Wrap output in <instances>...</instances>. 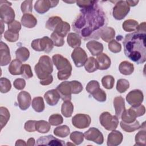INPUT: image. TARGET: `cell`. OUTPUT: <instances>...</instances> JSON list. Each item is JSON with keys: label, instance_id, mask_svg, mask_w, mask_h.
Segmentation results:
<instances>
[{"label": "cell", "instance_id": "ffe728a7", "mask_svg": "<svg viewBox=\"0 0 146 146\" xmlns=\"http://www.w3.org/2000/svg\"><path fill=\"white\" fill-rule=\"evenodd\" d=\"M86 47L93 56H98L103 51V44L96 40L89 41L87 43Z\"/></svg>", "mask_w": 146, "mask_h": 146}, {"label": "cell", "instance_id": "60d3db41", "mask_svg": "<svg viewBox=\"0 0 146 146\" xmlns=\"http://www.w3.org/2000/svg\"><path fill=\"white\" fill-rule=\"evenodd\" d=\"M129 87V82L125 79H120L117 80L116 84V90L120 93L125 92Z\"/></svg>", "mask_w": 146, "mask_h": 146}, {"label": "cell", "instance_id": "277c9868", "mask_svg": "<svg viewBox=\"0 0 146 146\" xmlns=\"http://www.w3.org/2000/svg\"><path fill=\"white\" fill-rule=\"evenodd\" d=\"M34 70L40 80L50 75L53 71V64L50 58L47 55L40 56Z\"/></svg>", "mask_w": 146, "mask_h": 146}, {"label": "cell", "instance_id": "30bf717a", "mask_svg": "<svg viewBox=\"0 0 146 146\" xmlns=\"http://www.w3.org/2000/svg\"><path fill=\"white\" fill-rule=\"evenodd\" d=\"M71 58L76 67H80L84 65L87 60V55L86 51L81 47L75 48L72 54Z\"/></svg>", "mask_w": 146, "mask_h": 146}, {"label": "cell", "instance_id": "8d00e7d4", "mask_svg": "<svg viewBox=\"0 0 146 146\" xmlns=\"http://www.w3.org/2000/svg\"><path fill=\"white\" fill-rule=\"evenodd\" d=\"M138 25V22L136 21L133 19H127L123 23L122 27L124 31L127 32H132L136 30Z\"/></svg>", "mask_w": 146, "mask_h": 146}, {"label": "cell", "instance_id": "d4e9b609", "mask_svg": "<svg viewBox=\"0 0 146 146\" xmlns=\"http://www.w3.org/2000/svg\"><path fill=\"white\" fill-rule=\"evenodd\" d=\"M115 36V30L111 27H106L100 33V38L106 42H110L113 39Z\"/></svg>", "mask_w": 146, "mask_h": 146}, {"label": "cell", "instance_id": "6da1fadb", "mask_svg": "<svg viewBox=\"0 0 146 146\" xmlns=\"http://www.w3.org/2000/svg\"><path fill=\"white\" fill-rule=\"evenodd\" d=\"M98 3L96 1L93 5L81 9L72 23L74 31L85 40L99 39L101 31L108 24L107 17Z\"/></svg>", "mask_w": 146, "mask_h": 146}, {"label": "cell", "instance_id": "003e7915", "mask_svg": "<svg viewBox=\"0 0 146 146\" xmlns=\"http://www.w3.org/2000/svg\"><path fill=\"white\" fill-rule=\"evenodd\" d=\"M69 144H70V145H74V144H71V143H67V145H69Z\"/></svg>", "mask_w": 146, "mask_h": 146}, {"label": "cell", "instance_id": "f546056e", "mask_svg": "<svg viewBox=\"0 0 146 146\" xmlns=\"http://www.w3.org/2000/svg\"><path fill=\"white\" fill-rule=\"evenodd\" d=\"M74 111V105L70 101H64L61 107L62 114L66 117H70L72 116Z\"/></svg>", "mask_w": 146, "mask_h": 146}, {"label": "cell", "instance_id": "4dcf8cb0", "mask_svg": "<svg viewBox=\"0 0 146 146\" xmlns=\"http://www.w3.org/2000/svg\"><path fill=\"white\" fill-rule=\"evenodd\" d=\"M16 58L22 62H26L30 56V52L29 50L25 47L18 48L15 51Z\"/></svg>", "mask_w": 146, "mask_h": 146}, {"label": "cell", "instance_id": "bcb514c9", "mask_svg": "<svg viewBox=\"0 0 146 146\" xmlns=\"http://www.w3.org/2000/svg\"><path fill=\"white\" fill-rule=\"evenodd\" d=\"M48 121L51 125L56 126L63 123V117L58 113L51 115L48 119Z\"/></svg>", "mask_w": 146, "mask_h": 146}, {"label": "cell", "instance_id": "8fae6325", "mask_svg": "<svg viewBox=\"0 0 146 146\" xmlns=\"http://www.w3.org/2000/svg\"><path fill=\"white\" fill-rule=\"evenodd\" d=\"M58 3L59 1L39 0L35 2L34 9L38 13L43 14L48 11L50 8L55 7Z\"/></svg>", "mask_w": 146, "mask_h": 146}, {"label": "cell", "instance_id": "836d02e7", "mask_svg": "<svg viewBox=\"0 0 146 146\" xmlns=\"http://www.w3.org/2000/svg\"><path fill=\"white\" fill-rule=\"evenodd\" d=\"M10 119V112L9 110L4 107H0V123L1 128H2L6 125Z\"/></svg>", "mask_w": 146, "mask_h": 146}, {"label": "cell", "instance_id": "5b68a950", "mask_svg": "<svg viewBox=\"0 0 146 146\" xmlns=\"http://www.w3.org/2000/svg\"><path fill=\"white\" fill-rule=\"evenodd\" d=\"M0 17L1 21L3 22L9 24L14 21L15 12L10 7L11 3L6 1H0Z\"/></svg>", "mask_w": 146, "mask_h": 146}, {"label": "cell", "instance_id": "9a60e30c", "mask_svg": "<svg viewBox=\"0 0 146 146\" xmlns=\"http://www.w3.org/2000/svg\"><path fill=\"white\" fill-rule=\"evenodd\" d=\"M56 90L60 94L61 99L63 101H70L71 99V87L70 82L65 81L59 84Z\"/></svg>", "mask_w": 146, "mask_h": 146}, {"label": "cell", "instance_id": "484cf974", "mask_svg": "<svg viewBox=\"0 0 146 146\" xmlns=\"http://www.w3.org/2000/svg\"><path fill=\"white\" fill-rule=\"evenodd\" d=\"M67 41L68 45L72 48L79 47L81 44V38L76 33H70L68 34Z\"/></svg>", "mask_w": 146, "mask_h": 146}, {"label": "cell", "instance_id": "d6986e66", "mask_svg": "<svg viewBox=\"0 0 146 146\" xmlns=\"http://www.w3.org/2000/svg\"><path fill=\"white\" fill-rule=\"evenodd\" d=\"M44 98L49 106H53L58 103L60 96L56 89H52L48 90L44 94Z\"/></svg>", "mask_w": 146, "mask_h": 146}, {"label": "cell", "instance_id": "9f6ffc18", "mask_svg": "<svg viewBox=\"0 0 146 146\" xmlns=\"http://www.w3.org/2000/svg\"><path fill=\"white\" fill-rule=\"evenodd\" d=\"M21 29V25L17 21H14L8 24V30L14 33H19V31Z\"/></svg>", "mask_w": 146, "mask_h": 146}, {"label": "cell", "instance_id": "f6af8a7d", "mask_svg": "<svg viewBox=\"0 0 146 146\" xmlns=\"http://www.w3.org/2000/svg\"><path fill=\"white\" fill-rule=\"evenodd\" d=\"M129 109L136 117L144 115L145 112V107L141 104L136 106H132Z\"/></svg>", "mask_w": 146, "mask_h": 146}, {"label": "cell", "instance_id": "3957f363", "mask_svg": "<svg viewBox=\"0 0 146 146\" xmlns=\"http://www.w3.org/2000/svg\"><path fill=\"white\" fill-rule=\"evenodd\" d=\"M52 60L55 64L58 72V78L60 80L67 79L71 75L72 66L68 60L60 54H55L52 57Z\"/></svg>", "mask_w": 146, "mask_h": 146}, {"label": "cell", "instance_id": "681fc988", "mask_svg": "<svg viewBox=\"0 0 146 146\" xmlns=\"http://www.w3.org/2000/svg\"><path fill=\"white\" fill-rule=\"evenodd\" d=\"M93 98L99 102H104L106 100L107 96L106 93L101 88L98 89L96 91L91 95Z\"/></svg>", "mask_w": 146, "mask_h": 146}, {"label": "cell", "instance_id": "c3c4849f", "mask_svg": "<svg viewBox=\"0 0 146 146\" xmlns=\"http://www.w3.org/2000/svg\"><path fill=\"white\" fill-rule=\"evenodd\" d=\"M70 83L71 87L72 94H78L82 91L83 86L80 82L77 80H72L70 81Z\"/></svg>", "mask_w": 146, "mask_h": 146}, {"label": "cell", "instance_id": "7a4b0ae2", "mask_svg": "<svg viewBox=\"0 0 146 146\" xmlns=\"http://www.w3.org/2000/svg\"><path fill=\"white\" fill-rule=\"evenodd\" d=\"M145 37V33L135 31L127 34L123 42L125 56L138 64L146 60Z\"/></svg>", "mask_w": 146, "mask_h": 146}, {"label": "cell", "instance_id": "ac0fdd59", "mask_svg": "<svg viewBox=\"0 0 146 146\" xmlns=\"http://www.w3.org/2000/svg\"><path fill=\"white\" fill-rule=\"evenodd\" d=\"M123 139V135L120 131L113 130L108 135L107 144L108 146H116L121 144Z\"/></svg>", "mask_w": 146, "mask_h": 146}, {"label": "cell", "instance_id": "cb8c5ba5", "mask_svg": "<svg viewBox=\"0 0 146 146\" xmlns=\"http://www.w3.org/2000/svg\"><path fill=\"white\" fill-rule=\"evenodd\" d=\"M70 31V25H69V23L67 22L62 21L57 25L53 31L56 33L58 35L64 38Z\"/></svg>", "mask_w": 146, "mask_h": 146}, {"label": "cell", "instance_id": "94428289", "mask_svg": "<svg viewBox=\"0 0 146 146\" xmlns=\"http://www.w3.org/2000/svg\"><path fill=\"white\" fill-rule=\"evenodd\" d=\"M53 81V78L51 75H49L48 77L40 80V84L43 86H47L50 84Z\"/></svg>", "mask_w": 146, "mask_h": 146}, {"label": "cell", "instance_id": "db71d44e", "mask_svg": "<svg viewBox=\"0 0 146 146\" xmlns=\"http://www.w3.org/2000/svg\"><path fill=\"white\" fill-rule=\"evenodd\" d=\"M4 38L5 39L10 42H15L19 39V33H14L9 30H7L5 32Z\"/></svg>", "mask_w": 146, "mask_h": 146}, {"label": "cell", "instance_id": "f35d334b", "mask_svg": "<svg viewBox=\"0 0 146 146\" xmlns=\"http://www.w3.org/2000/svg\"><path fill=\"white\" fill-rule=\"evenodd\" d=\"M145 137L146 132L145 130H141L137 132L135 136V145L145 146Z\"/></svg>", "mask_w": 146, "mask_h": 146}, {"label": "cell", "instance_id": "8992f818", "mask_svg": "<svg viewBox=\"0 0 146 146\" xmlns=\"http://www.w3.org/2000/svg\"><path fill=\"white\" fill-rule=\"evenodd\" d=\"M54 44L51 39L47 36L42 38L34 39L31 42V47L36 51H44L46 53H49L52 50Z\"/></svg>", "mask_w": 146, "mask_h": 146}, {"label": "cell", "instance_id": "680465c9", "mask_svg": "<svg viewBox=\"0 0 146 146\" xmlns=\"http://www.w3.org/2000/svg\"><path fill=\"white\" fill-rule=\"evenodd\" d=\"M13 85L16 89L18 90H22L25 88L26 86V82L22 78H17L14 81Z\"/></svg>", "mask_w": 146, "mask_h": 146}, {"label": "cell", "instance_id": "11a10c76", "mask_svg": "<svg viewBox=\"0 0 146 146\" xmlns=\"http://www.w3.org/2000/svg\"><path fill=\"white\" fill-rule=\"evenodd\" d=\"M108 48L113 53H118L121 50V46L120 43L113 39L108 43Z\"/></svg>", "mask_w": 146, "mask_h": 146}, {"label": "cell", "instance_id": "e7e4bbea", "mask_svg": "<svg viewBox=\"0 0 146 146\" xmlns=\"http://www.w3.org/2000/svg\"><path fill=\"white\" fill-rule=\"evenodd\" d=\"M35 139L34 138H30L27 140V145H29V146L34 145H35Z\"/></svg>", "mask_w": 146, "mask_h": 146}, {"label": "cell", "instance_id": "6125c7cd", "mask_svg": "<svg viewBox=\"0 0 146 146\" xmlns=\"http://www.w3.org/2000/svg\"><path fill=\"white\" fill-rule=\"evenodd\" d=\"M145 27H146V24L145 22H142L141 24H140L139 25L137 26V28H136V31L137 32H140V33H145Z\"/></svg>", "mask_w": 146, "mask_h": 146}, {"label": "cell", "instance_id": "4fadbf2b", "mask_svg": "<svg viewBox=\"0 0 146 146\" xmlns=\"http://www.w3.org/2000/svg\"><path fill=\"white\" fill-rule=\"evenodd\" d=\"M143 100L144 95L143 92L137 89L131 91L126 96V100L131 106H136L141 104Z\"/></svg>", "mask_w": 146, "mask_h": 146}, {"label": "cell", "instance_id": "f1b7e54d", "mask_svg": "<svg viewBox=\"0 0 146 146\" xmlns=\"http://www.w3.org/2000/svg\"><path fill=\"white\" fill-rule=\"evenodd\" d=\"M120 124L121 129L127 132H133L139 129L140 127V123L137 120L132 123H125L121 121Z\"/></svg>", "mask_w": 146, "mask_h": 146}, {"label": "cell", "instance_id": "83f0119b", "mask_svg": "<svg viewBox=\"0 0 146 146\" xmlns=\"http://www.w3.org/2000/svg\"><path fill=\"white\" fill-rule=\"evenodd\" d=\"M119 70L121 74L129 75L132 74L134 71V66L132 63L128 61H123L119 64Z\"/></svg>", "mask_w": 146, "mask_h": 146}, {"label": "cell", "instance_id": "ee69618b", "mask_svg": "<svg viewBox=\"0 0 146 146\" xmlns=\"http://www.w3.org/2000/svg\"><path fill=\"white\" fill-rule=\"evenodd\" d=\"M121 121L125 122V123H132L136 120V117L134 116V115L131 112V111L128 110H125L123 113H122L121 116Z\"/></svg>", "mask_w": 146, "mask_h": 146}, {"label": "cell", "instance_id": "6f0895ef", "mask_svg": "<svg viewBox=\"0 0 146 146\" xmlns=\"http://www.w3.org/2000/svg\"><path fill=\"white\" fill-rule=\"evenodd\" d=\"M36 120H28L27 121L24 125L25 129L29 132H34L36 131Z\"/></svg>", "mask_w": 146, "mask_h": 146}, {"label": "cell", "instance_id": "7c38bea8", "mask_svg": "<svg viewBox=\"0 0 146 146\" xmlns=\"http://www.w3.org/2000/svg\"><path fill=\"white\" fill-rule=\"evenodd\" d=\"M84 137L89 141H92L98 144H102L104 137L102 133L95 127L90 128L84 133Z\"/></svg>", "mask_w": 146, "mask_h": 146}, {"label": "cell", "instance_id": "e0dca14e", "mask_svg": "<svg viewBox=\"0 0 146 146\" xmlns=\"http://www.w3.org/2000/svg\"><path fill=\"white\" fill-rule=\"evenodd\" d=\"M0 55L1 66H4L7 65L11 60L10 49L8 46L2 41L0 43Z\"/></svg>", "mask_w": 146, "mask_h": 146}, {"label": "cell", "instance_id": "9c48e42d", "mask_svg": "<svg viewBox=\"0 0 146 146\" xmlns=\"http://www.w3.org/2000/svg\"><path fill=\"white\" fill-rule=\"evenodd\" d=\"M91 119L87 114L78 113L72 119V125L79 129H84L90 125Z\"/></svg>", "mask_w": 146, "mask_h": 146}, {"label": "cell", "instance_id": "ba28073f", "mask_svg": "<svg viewBox=\"0 0 146 146\" xmlns=\"http://www.w3.org/2000/svg\"><path fill=\"white\" fill-rule=\"evenodd\" d=\"M130 7L126 1H119L113 8L112 15L116 20H121L129 12Z\"/></svg>", "mask_w": 146, "mask_h": 146}, {"label": "cell", "instance_id": "91938a15", "mask_svg": "<svg viewBox=\"0 0 146 146\" xmlns=\"http://www.w3.org/2000/svg\"><path fill=\"white\" fill-rule=\"evenodd\" d=\"M96 1H76L77 5L81 9L86 8L93 5Z\"/></svg>", "mask_w": 146, "mask_h": 146}, {"label": "cell", "instance_id": "52a82bcc", "mask_svg": "<svg viewBox=\"0 0 146 146\" xmlns=\"http://www.w3.org/2000/svg\"><path fill=\"white\" fill-rule=\"evenodd\" d=\"M100 124L108 131L115 130L119 124V118L115 115H111L108 112H103L100 115Z\"/></svg>", "mask_w": 146, "mask_h": 146}, {"label": "cell", "instance_id": "4316f807", "mask_svg": "<svg viewBox=\"0 0 146 146\" xmlns=\"http://www.w3.org/2000/svg\"><path fill=\"white\" fill-rule=\"evenodd\" d=\"M22 62L19 60L18 59H14L10 63L9 67V72L13 75H21L22 72Z\"/></svg>", "mask_w": 146, "mask_h": 146}, {"label": "cell", "instance_id": "d6a6232c", "mask_svg": "<svg viewBox=\"0 0 146 146\" xmlns=\"http://www.w3.org/2000/svg\"><path fill=\"white\" fill-rule=\"evenodd\" d=\"M84 66L85 70L88 72H93L98 69V63L96 59L91 56L87 59Z\"/></svg>", "mask_w": 146, "mask_h": 146}, {"label": "cell", "instance_id": "5bb4252c", "mask_svg": "<svg viewBox=\"0 0 146 146\" xmlns=\"http://www.w3.org/2000/svg\"><path fill=\"white\" fill-rule=\"evenodd\" d=\"M36 145H51V146H63L66 144L63 140L58 139L52 135H47L40 137L36 140Z\"/></svg>", "mask_w": 146, "mask_h": 146}, {"label": "cell", "instance_id": "f5cc1de1", "mask_svg": "<svg viewBox=\"0 0 146 146\" xmlns=\"http://www.w3.org/2000/svg\"><path fill=\"white\" fill-rule=\"evenodd\" d=\"M51 39L55 46L61 47L64 44L63 38L58 35L56 33L53 32L51 35Z\"/></svg>", "mask_w": 146, "mask_h": 146}, {"label": "cell", "instance_id": "816d5d0a", "mask_svg": "<svg viewBox=\"0 0 146 146\" xmlns=\"http://www.w3.org/2000/svg\"><path fill=\"white\" fill-rule=\"evenodd\" d=\"M33 1H25L21 3V9L23 13H30L33 11Z\"/></svg>", "mask_w": 146, "mask_h": 146}, {"label": "cell", "instance_id": "7402d4cb", "mask_svg": "<svg viewBox=\"0 0 146 146\" xmlns=\"http://www.w3.org/2000/svg\"><path fill=\"white\" fill-rule=\"evenodd\" d=\"M96 61L98 63V69L100 70H107L111 66V59L106 54L102 53L97 56Z\"/></svg>", "mask_w": 146, "mask_h": 146}, {"label": "cell", "instance_id": "1f68e13d", "mask_svg": "<svg viewBox=\"0 0 146 146\" xmlns=\"http://www.w3.org/2000/svg\"><path fill=\"white\" fill-rule=\"evenodd\" d=\"M31 106L34 110L36 112H41L45 108L43 99L40 96L34 98L33 99Z\"/></svg>", "mask_w": 146, "mask_h": 146}, {"label": "cell", "instance_id": "b9f144b4", "mask_svg": "<svg viewBox=\"0 0 146 146\" xmlns=\"http://www.w3.org/2000/svg\"><path fill=\"white\" fill-rule=\"evenodd\" d=\"M70 138L76 145H79L83 141L84 134L81 132L74 131L70 134Z\"/></svg>", "mask_w": 146, "mask_h": 146}, {"label": "cell", "instance_id": "44dd1931", "mask_svg": "<svg viewBox=\"0 0 146 146\" xmlns=\"http://www.w3.org/2000/svg\"><path fill=\"white\" fill-rule=\"evenodd\" d=\"M113 106L115 110L116 116L118 118H120L122 113L125 110L124 98L121 96L115 97L113 99Z\"/></svg>", "mask_w": 146, "mask_h": 146}, {"label": "cell", "instance_id": "be15d7a7", "mask_svg": "<svg viewBox=\"0 0 146 146\" xmlns=\"http://www.w3.org/2000/svg\"><path fill=\"white\" fill-rule=\"evenodd\" d=\"M129 6H135L138 3L139 1H126Z\"/></svg>", "mask_w": 146, "mask_h": 146}, {"label": "cell", "instance_id": "ab89813d", "mask_svg": "<svg viewBox=\"0 0 146 146\" xmlns=\"http://www.w3.org/2000/svg\"><path fill=\"white\" fill-rule=\"evenodd\" d=\"M115 83V79L111 75H106L102 79V83L103 86L108 90H111L113 88Z\"/></svg>", "mask_w": 146, "mask_h": 146}, {"label": "cell", "instance_id": "d590c367", "mask_svg": "<svg viewBox=\"0 0 146 146\" xmlns=\"http://www.w3.org/2000/svg\"><path fill=\"white\" fill-rule=\"evenodd\" d=\"M70 128L66 125L57 127L54 129V135L59 137H66L70 134Z\"/></svg>", "mask_w": 146, "mask_h": 146}, {"label": "cell", "instance_id": "7bdbcfd3", "mask_svg": "<svg viewBox=\"0 0 146 146\" xmlns=\"http://www.w3.org/2000/svg\"><path fill=\"white\" fill-rule=\"evenodd\" d=\"M11 88L10 81L6 78H1L0 79V91L2 93L8 92Z\"/></svg>", "mask_w": 146, "mask_h": 146}, {"label": "cell", "instance_id": "603a6c76", "mask_svg": "<svg viewBox=\"0 0 146 146\" xmlns=\"http://www.w3.org/2000/svg\"><path fill=\"white\" fill-rule=\"evenodd\" d=\"M21 21L24 27L29 29L34 27L37 24V19L30 13L24 14L21 18Z\"/></svg>", "mask_w": 146, "mask_h": 146}, {"label": "cell", "instance_id": "74e56055", "mask_svg": "<svg viewBox=\"0 0 146 146\" xmlns=\"http://www.w3.org/2000/svg\"><path fill=\"white\" fill-rule=\"evenodd\" d=\"M62 18L58 16H53L48 18L46 23V28L48 30L54 31L57 25L62 22Z\"/></svg>", "mask_w": 146, "mask_h": 146}, {"label": "cell", "instance_id": "7dc6e473", "mask_svg": "<svg viewBox=\"0 0 146 146\" xmlns=\"http://www.w3.org/2000/svg\"><path fill=\"white\" fill-rule=\"evenodd\" d=\"M100 88V85L98 81L96 80H91L90 81L86 86L87 91L91 95L96 91Z\"/></svg>", "mask_w": 146, "mask_h": 146}, {"label": "cell", "instance_id": "f907efd6", "mask_svg": "<svg viewBox=\"0 0 146 146\" xmlns=\"http://www.w3.org/2000/svg\"><path fill=\"white\" fill-rule=\"evenodd\" d=\"M21 75L22 77L25 78L26 79H30L33 77V72L31 70V66L29 64H25L22 65Z\"/></svg>", "mask_w": 146, "mask_h": 146}, {"label": "cell", "instance_id": "2e32d148", "mask_svg": "<svg viewBox=\"0 0 146 146\" xmlns=\"http://www.w3.org/2000/svg\"><path fill=\"white\" fill-rule=\"evenodd\" d=\"M17 100L19 108L21 110L25 111L27 110L30 106L31 98L29 92L23 91L18 94Z\"/></svg>", "mask_w": 146, "mask_h": 146}, {"label": "cell", "instance_id": "e575fe53", "mask_svg": "<svg viewBox=\"0 0 146 146\" xmlns=\"http://www.w3.org/2000/svg\"><path fill=\"white\" fill-rule=\"evenodd\" d=\"M51 124L44 120L36 121V131L41 133H46L49 132L51 128Z\"/></svg>", "mask_w": 146, "mask_h": 146}, {"label": "cell", "instance_id": "03108f58", "mask_svg": "<svg viewBox=\"0 0 146 146\" xmlns=\"http://www.w3.org/2000/svg\"><path fill=\"white\" fill-rule=\"evenodd\" d=\"M27 145V143H26L24 140L21 139H19L17 140L15 143V145Z\"/></svg>", "mask_w": 146, "mask_h": 146}]
</instances>
